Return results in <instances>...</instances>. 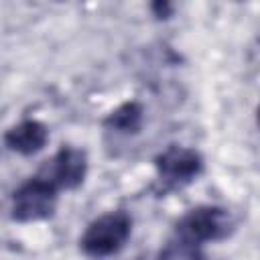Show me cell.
<instances>
[{
    "mask_svg": "<svg viewBox=\"0 0 260 260\" xmlns=\"http://www.w3.org/2000/svg\"><path fill=\"white\" fill-rule=\"evenodd\" d=\"M45 171L47 177L41 179L51 183L55 189L57 187L73 189L85 177V154L77 148H61Z\"/></svg>",
    "mask_w": 260,
    "mask_h": 260,
    "instance_id": "4",
    "label": "cell"
},
{
    "mask_svg": "<svg viewBox=\"0 0 260 260\" xmlns=\"http://www.w3.org/2000/svg\"><path fill=\"white\" fill-rule=\"evenodd\" d=\"M47 138H49V132L47 128L37 122V120H26V122H20L16 126H12L6 136H4V142L8 144L10 150L14 152H20V154H35L39 152L45 144H47Z\"/></svg>",
    "mask_w": 260,
    "mask_h": 260,
    "instance_id": "6",
    "label": "cell"
},
{
    "mask_svg": "<svg viewBox=\"0 0 260 260\" xmlns=\"http://www.w3.org/2000/svg\"><path fill=\"white\" fill-rule=\"evenodd\" d=\"M55 209V187L45 179H30L12 197V217L18 221H39Z\"/></svg>",
    "mask_w": 260,
    "mask_h": 260,
    "instance_id": "2",
    "label": "cell"
},
{
    "mask_svg": "<svg viewBox=\"0 0 260 260\" xmlns=\"http://www.w3.org/2000/svg\"><path fill=\"white\" fill-rule=\"evenodd\" d=\"M130 217L124 211H112L89 223L81 238V248L89 256H108L118 252L130 236Z\"/></svg>",
    "mask_w": 260,
    "mask_h": 260,
    "instance_id": "1",
    "label": "cell"
},
{
    "mask_svg": "<svg viewBox=\"0 0 260 260\" xmlns=\"http://www.w3.org/2000/svg\"><path fill=\"white\" fill-rule=\"evenodd\" d=\"M140 120H142V108L134 102L130 104H124L122 108H118L108 124H112L116 130H122V132H136V128L140 126Z\"/></svg>",
    "mask_w": 260,
    "mask_h": 260,
    "instance_id": "7",
    "label": "cell"
},
{
    "mask_svg": "<svg viewBox=\"0 0 260 260\" xmlns=\"http://www.w3.org/2000/svg\"><path fill=\"white\" fill-rule=\"evenodd\" d=\"M201 169V158L195 150L171 146L158 156V171L169 181H189Z\"/></svg>",
    "mask_w": 260,
    "mask_h": 260,
    "instance_id": "5",
    "label": "cell"
},
{
    "mask_svg": "<svg viewBox=\"0 0 260 260\" xmlns=\"http://www.w3.org/2000/svg\"><path fill=\"white\" fill-rule=\"evenodd\" d=\"M181 234L189 242H203V240H215L228 234L230 230V217L223 209L217 207H199L187 213L179 225Z\"/></svg>",
    "mask_w": 260,
    "mask_h": 260,
    "instance_id": "3",
    "label": "cell"
},
{
    "mask_svg": "<svg viewBox=\"0 0 260 260\" xmlns=\"http://www.w3.org/2000/svg\"><path fill=\"white\" fill-rule=\"evenodd\" d=\"M158 260H201L199 250L193 242L189 240H179V242H171L162 248Z\"/></svg>",
    "mask_w": 260,
    "mask_h": 260,
    "instance_id": "8",
    "label": "cell"
}]
</instances>
